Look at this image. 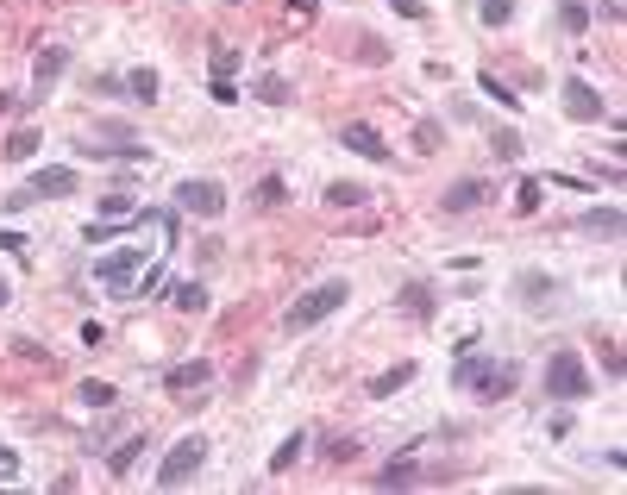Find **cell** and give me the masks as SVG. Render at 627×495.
Returning <instances> with one entry per match:
<instances>
[{"label":"cell","instance_id":"9a60e30c","mask_svg":"<svg viewBox=\"0 0 627 495\" xmlns=\"http://www.w3.org/2000/svg\"><path fill=\"white\" fill-rule=\"evenodd\" d=\"M521 295H527V308L533 314H546V308H559V282H546V276H521Z\"/></svg>","mask_w":627,"mask_h":495},{"label":"cell","instance_id":"6da1fadb","mask_svg":"<svg viewBox=\"0 0 627 495\" xmlns=\"http://www.w3.org/2000/svg\"><path fill=\"white\" fill-rule=\"evenodd\" d=\"M170 239H176V220H170V214H151V207H145V214L132 220V239H126V245L107 239V245L95 251V282H101L107 295L132 301V295H138V276L170 257Z\"/></svg>","mask_w":627,"mask_h":495},{"label":"cell","instance_id":"8fae6325","mask_svg":"<svg viewBox=\"0 0 627 495\" xmlns=\"http://www.w3.org/2000/svg\"><path fill=\"white\" fill-rule=\"evenodd\" d=\"M207 376H214V364H207V358H182V364L164 370V389H170V395H182V389H207Z\"/></svg>","mask_w":627,"mask_h":495},{"label":"cell","instance_id":"603a6c76","mask_svg":"<svg viewBox=\"0 0 627 495\" xmlns=\"http://www.w3.org/2000/svg\"><path fill=\"white\" fill-rule=\"evenodd\" d=\"M490 151H496L502 163H521V151H527V145H521V132H508V126H496V132H490Z\"/></svg>","mask_w":627,"mask_h":495},{"label":"cell","instance_id":"8d00e7d4","mask_svg":"<svg viewBox=\"0 0 627 495\" xmlns=\"http://www.w3.org/2000/svg\"><path fill=\"white\" fill-rule=\"evenodd\" d=\"M414 145H421V151H439V126H414Z\"/></svg>","mask_w":627,"mask_h":495},{"label":"cell","instance_id":"2e32d148","mask_svg":"<svg viewBox=\"0 0 627 495\" xmlns=\"http://www.w3.org/2000/svg\"><path fill=\"white\" fill-rule=\"evenodd\" d=\"M301 452H308V433H289V439L270 452V477H289V470L301 464Z\"/></svg>","mask_w":627,"mask_h":495},{"label":"cell","instance_id":"44dd1931","mask_svg":"<svg viewBox=\"0 0 627 495\" xmlns=\"http://www.w3.org/2000/svg\"><path fill=\"white\" fill-rule=\"evenodd\" d=\"M370 201V188H358V182H327V207L333 214H345V207H364Z\"/></svg>","mask_w":627,"mask_h":495},{"label":"cell","instance_id":"836d02e7","mask_svg":"<svg viewBox=\"0 0 627 495\" xmlns=\"http://www.w3.org/2000/svg\"><path fill=\"white\" fill-rule=\"evenodd\" d=\"M389 7H396L402 19H427V0H389Z\"/></svg>","mask_w":627,"mask_h":495},{"label":"cell","instance_id":"cb8c5ba5","mask_svg":"<svg viewBox=\"0 0 627 495\" xmlns=\"http://www.w3.org/2000/svg\"><path fill=\"white\" fill-rule=\"evenodd\" d=\"M540 188H546L540 176H527V182L515 188V214H540Z\"/></svg>","mask_w":627,"mask_h":495},{"label":"cell","instance_id":"277c9868","mask_svg":"<svg viewBox=\"0 0 627 495\" xmlns=\"http://www.w3.org/2000/svg\"><path fill=\"white\" fill-rule=\"evenodd\" d=\"M546 395L552 402H584L590 395V370H584L577 351H552L546 358Z\"/></svg>","mask_w":627,"mask_h":495},{"label":"cell","instance_id":"5bb4252c","mask_svg":"<svg viewBox=\"0 0 627 495\" xmlns=\"http://www.w3.org/2000/svg\"><path fill=\"white\" fill-rule=\"evenodd\" d=\"M408 383H414V358H402L396 370H383V376H370L364 395H370V402H383V395H396V389H408Z\"/></svg>","mask_w":627,"mask_h":495},{"label":"cell","instance_id":"ab89813d","mask_svg":"<svg viewBox=\"0 0 627 495\" xmlns=\"http://www.w3.org/2000/svg\"><path fill=\"white\" fill-rule=\"evenodd\" d=\"M7 301H13V282H7V276H0V308H7Z\"/></svg>","mask_w":627,"mask_h":495},{"label":"cell","instance_id":"74e56055","mask_svg":"<svg viewBox=\"0 0 627 495\" xmlns=\"http://www.w3.org/2000/svg\"><path fill=\"white\" fill-rule=\"evenodd\" d=\"M289 19H301V26H308V19H314V0H289Z\"/></svg>","mask_w":627,"mask_h":495},{"label":"cell","instance_id":"8992f818","mask_svg":"<svg viewBox=\"0 0 627 495\" xmlns=\"http://www.w3.org/2000/svg\"><path fill=\"white\" fill-rule=\"evenodd\" d=\"M170 201L182 207V214H195V220H220L226 214V182H214V176H182Z\"/></svg>","mask_w":627,"mask_h":495},{"label":"cell","instance_id":"ffe728a7","mask_svg":"<svg viewBox=\"0 0 627 495\" xmlns=\"http://www.w3.org/2000/svg\"><path fill=\"white\" fill-rule=\"evenodd\" d=\"M0 157H7V163H32V157H38V132H32V126H19L7 145H0Z\"/></svg>","mask_w":627,"mask_h":495},{"label":"cell","instance_id":"83f0119b","mask_svg":"<svg viewBox=\"0 0 627 495\" xmlns=\"http://www.w3.org/2000/svg\"><path fill=\"white\" fill-rule=\"evenodd\" d=\"M126 94H138V101H157V76H151V69H132V76H126Z\"/></svg>","mask_w":627,"mask_h":495},{"label":"cell","instance_id":"60d3db41","mask_svg":"<svg viewBox=\"0 0 627 495\" xmlns=\"http://www.w3.org/2000/svg\"><path fill=\"white\" fill-rule=\"evenodd\" d=\"M602 13H609V19H621V0H602Z\"/></svg>","mask_w":627,"mask_h":495},{"label":"cell","instance_id":"4fadbf2b","mask_svg":"<svg viewBox=\"0 0 627 495\" xmlns=\"http://www.w3.org/2000/svg\"><path fill=\"white\" fill-rule=\"evenodd\" d=\"M396 301H402V314H408V320H433V314H439L433 282H402V295H396Z\"/></svg>","mask_w":627,"mask_h":495},{"label":"cell","instance_id":"d4e9b609","mask_svg":"<svg viewBox=\"0 0 627 495\" xmlns=\"http://www.w3.org/2000/svg\"><path fill=\"white\" fill-rule=\"evenodd\" d=\"M138 452H145V439H126V445H120V452H113V458H107V470H113V477H126V470L138 464Z\"/></svg>","mask_w":627,"mask_h":495},{"label":"cell","instance_id":"f35d334b","mask_svg":"<svg viewBox=\"0 0 627 495\" xmlns=\"http://www.w3.org/2000/svg\"><path fill=\"white\" fill-rule=\"evenodd\" d=\"M13 107H19V94H13V88H0V120H7Z\"/></svg>","mask_w":627,"mask_h":495},{"label":"cell","instance_id":"9c48e42d","mask_svg":"<svg viewBox=\"0 0 627 495\" xmlns=\"http://www.w3.org/2000/svg\"><path fill=\"white\" fill-rule=\"evenodd\" d=\"M339 145H345V151H358V157H370V163H389V157H396V151H389V138H383L377 126H364V120L345 126V132H339Z\"/></svg>","mask_w":627,"mask_h":495},{"label":"cell","instance_id":"d6986e66","mask_svg":"<svg viewBox=\"0 0 627 495\" xmlns=\"http://www.w3.org/2000/svg\"><path fill=\"white\" fill-rule=\"evenodd\" d=\"M289 82L283 76H258V82H251V101H264V107H289Z\"/></svg>","mask_w":627,"mask_h":495},{"label":"cell","instance_id":"f546056e","mask_svg":"<svg viewBox=\"0 0 627 495\" xmlns=\"http://www.w3.org/2000/svg\"><path fill=\"white\" fill-rule=\"evenodd\" d=\"M358 458V439H333L327 445V464H352Z\"/></svg>","mask_w":627,"mask_h":495},{"label":"cell","instance_id":"d590c367","mask_svg":"<svg viewBox=\"0 0 627 495\" xmlns=\"http://www.w3.org/2000/svg\"><path fill=\"white\" fill-rule=\"evenodd\" d=\"M446 107H452V120H477V101H464V94H452Z\"/></svg>","mask_w":627,"mask_h":495},{"label":"cell","instance_id":"3957f363","mask_svg":"<svg viewBox=\"0 0 627 495\" xmlns=\"http://www.w3.org/2000/svg\"><path fill=\"white\" fill-rule=\"evenodd\" d=\"M345 301H352V282H320V289H308L295 301V308L283 314V333H308V326H320V320H333Z\"/></svg>","mask_w":627,"mask_h":495},{"label":"cell","instance_id":"7c38bea8","mask_svg":"<svg viewBox=\"0 0 627 495\" xmlns=\"http://www.w3.org/2000/svg\"><path fill=\"white\" fill-rule=\"evenodd\" d=\"M577 232H584V239H621V207L609 201V207H590V214H577Z\"/></svg>","mask_w":627,"mask_h":495},{"label":"cell","instance_id":"ac0fdd59","mask_svg":"<svg viewBox=\"0 0 627 495\" xmlns=\"http://www.w3.org/2000/svg\"><path fill=\"white\" fill-rule=\"evenodd\" d=\"M170 301H176V314H207V282H176Z\"/></svg>","mask_w":627,"mask_h":495},{"label":"cell","instance_id":"4dcf8cb0","mask_svg":"<svg viewBox=\"0 0 627 495\" xmlns=\"http://www.w3.org/2000/svg\"><path fill=\"white\" fill-rule=\"evenodd\" d=\"M565 26H571V32H584V26H590V7H577V0H565Z\"/></svg>","mask_w":627,"mask_h":495},{"label":"cell","instance_id":"7402d4cb","mask_svg":"<svg viewBox=\"0 0 627 495\" xmlns=\"http://www.w3.org/2000/svg\"><path fill=\"white\" fill-rule=\"evenodd\" d=\"M352 57H358L364 69H383V63H389V44H383L377 32H358V51H352Z\"/></svg>","mask_w":627,"mask_h":495},{"label":"cell","instance_id":"ba28073f","mask_svg":"<svg viewBox=\"0 0 627 495\" xmlns=\"http://www.w3.org/2000/svg\"><path fill=\"white\" fill-rule=\"evenodd\" d=\"M63 69H69V51H63V44H44V51H38V63H32V94H26V101H19V107L44 101V94L57 88V76H63Z\"/></svg>","mask_w":627,"mask_h":495},{"label":"cell","instance_id":"f1b7e54d","mask_svg":"<svg viewBox=\"0 0 627 495\" xmlns=\"http://www.w3.org/2000/svg\"><path fill=\"white\" fill-rule=\"evenodd\" d=\"M239 63H245V57L232 51V44H220V51H214V76H226V82H232V69H239Z\"/></svg>","mask_w":627,"mask_h":495},{"label":"cell","instance_id":"52a82bcc","mask_svg":"<svg viewBox=\"0 0 627 495\" xmlns=\"http://www.w3.org/2000/svg\"><path fill=\"white\" fill-rule=\"evenodd\" d=\"M559 94H565V113H571L577 126H596L602 113H609V101H602V94H596L584 76H565V88H559Z\"/></svg>","mask_w":627,"mask_h":495},{"label":"cell","instance_id":"e575fe53","mask_svg":"<svg viewBox=\"0 0 627 495\" xmlns=\"http://www.w3.org/2000/svg\"><path fill=\"white\" fill-rule=\"evenodd\" d=\"M13 351H19V358H26V364H44V358H51V351H44V345H32V339H19Z\"/></svg>","mask_w":627,"mask_h":495},{"label":"cell","instance_id":"4316f807","mask_svg":"<svg viewBox=\"0 0 627 495\" xmlns=\"http://www.w3.org/2000/svg\"><path fill=\"white\" fill-rule=\"evenodd\" d=\"M82 402L88 408H113V402H120V389H113V383H82Z\"/></svg>","mask_w":627,"mask_h":495},{"label":"cell","instance_id":"484cf974","mask_svg":"<svg viewBox=\"0 0 627 495\" xmlns=\"http://www.w3.org/2000/svg\"><path fill=\"white\" fill-rule=\"evenodd\" d=\"M477 19H483V26H508V19H515V0H483Z\"/></svg>","mask_w":627,"mask_h":495},{"label":"cell","instance_id":"d6a6232c","mask_svg":"<svg viewBox=\"0 0 627 495\" xmlns=\"http://www.w3.org/2000/svg\"><path fill=\"white\" fill-rule=\"evenodd\" d=\"M207 94H214V101H220V107H232V101H239V88H232L226 76H214V88H207Z\"/></svg>","mask_w":627,"mask_h":495},{"label":"cell","instance_id":"30bf717a","mask_svg":"<svg viewBox=\"0 0 627 495\" xmlns=\"http://www.w3.org/2000/svg\"><path fill=\"white\" fill-rule=\"evenodd\" d=\"M490 201V182H477V176H464V182H452L446 195H439V214H477V207Z\"/></svg>","mask_w":627,"mask_h":495},{"label":"cell","instance_id":"5b68a950","mask_svg":"<svg viewBox=\"0 0 627 495\" xmlns=\"http://www.w3.org/2000/svg\"><path fill=\"white\" fill-rule=\"evenodd\" d=\"M201 464H207V433H182V439L170 445V458L157 464V489H182Z\"/></svg>","mask_w":627,"mask_h":495},{"label":"cell","instance_id":"1f68e13d","mask_svg":"<svg viewBox=\"0 0 627 495\" xmlns=\"http://www.w3.org/2000/svg\"><path fill=\"white\" fill-rule=\"evenodd\" d=\"M483 94H490V101H502V107H515V94L502 88V76H483Z\"/></svg>","mask_w":627,"mask_h":495},{"label":"cell","instance_id":"e0dca14e","mask_svg":"<svg viewBox=\"0 0 627 495\" xmlns=\"http://www.w3.org/2000/svg\"><path fill=\"white\" fill-rule=\"evenodd\" d=\"M283 195H289V182H283V176H264L258 188H251V207H258V214H276V207H283Z\"/></svg>","mask_w":627,"mask_h":495},{"label":"cell","instance_id":"7a4b0ae2","mask_svg":"<svg viewBox=\"0 0 627 495\" xmlns=\"http://www.w3.org/2000/svg\"><path fill=\"white\" fill-rule=\"evenodd\" d=\"M452 383L464 395H477V402H508L515 383H521V370L508 358H496V351H464V358L452 364Z\"/></svg>","mask_w":627,"mask_h":495}]
</instances>
